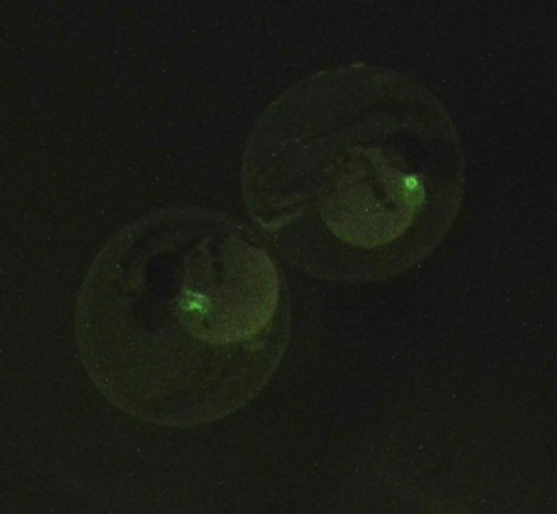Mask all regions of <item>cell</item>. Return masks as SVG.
Instances as JSON below:
<instances>
[{
	"label": "cell",
	"instance_id": "1",
	"mask_svg": "<svg viewBox=\"0 0 557 514\" xmlns=\"http://www.w3.org/2000/svg\"><path fill=\"white\" fill-rule=\"evenodd\" d=\"M255 227L314 279L370 285L425 261L465 198L456 123L401 71L348 64L285 89L242 162Z\"/></svg>",
	"mask_w": 557,
	"mask_h": 514
},
{
	"label": "cell",
	"instance_id": "2",
	"mask_svg": "<svg viewBox=\"0 0 557 514\" xmlns=\"http://www.w3.org/2000/svg\"><path fill=\"white\" fill-rule=\"evenodd\" d=\"M290 292L264 241L201 206L159 210L115 233L84 277L75 337L120 413L205 426L267 388L290 340Z\"/></svg>",
	"mask_w": 557,
	"mask_h": 514
}]
</instances>
